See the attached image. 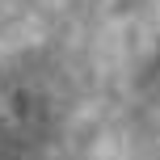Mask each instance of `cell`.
Instances as JSON below:
<instances>
[{"label": "cell", "mask_w": 160, "mask_h": 160, "mask_svg": "<svg viewBox=\"0 0 160 160\" xmlns=\"http://www.w3.org/2000/svg\"><path fill=\"white\" fill-rule=\"evenodd\" d=\"M59 131V88L38 68H0V160H42Z\"/></svg>", "instance_id": "1"}]
</instances>
